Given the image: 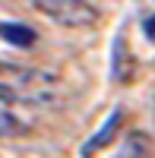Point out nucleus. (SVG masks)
Here are the masks:
<instances>
[{"mask_svg":"<svg viewBox=\"0 0 155 158\" xmlns=\"http://www.w3.org/2000/svg\"><path fill=\"white\" fill-rule=\"evenodd\" d=\"M35 10L60 29H89L101 19V0H35Z\"/></svg>","mask_w":155,"mask_h":158,"instance_id":"f03ea898","label":"nucleus"},{"mask_svg":"<svg viewBox=\"0 0 155 158\" xmlns=\"http://www.w3.org/2000/svg\"><path fill=\"white\" fill-rule=\"evenodd\" d=\"M120 127H124V111L120 108H114L111 111V117L105 123H101L95 133H92V139L86 142V146L79 149V158H92L95 152H101V149H108L114 139H117V133H120Z\"/></svg>","mask_w":155,"mask_h":158,"instance_id":"7ed1b4c3","label":"nucleus"},{"mask_svg":"<svg viewBox=\"0 0 155 158\" xmlns=\"http://www.w3.org/2000/svg\"><path fill=\"white\" fill-rule=\"evenodd\" d=\"M70 98H73V89L57 70L0 60V101L3 104L60 111L70 104Z\"/></svg>","mask_w":155,"mask_h":158,"instance_id":"f257e3e1","label":"nucleus"},{"mask_svg":"<svg viewBox=\"0 0 155 158\" xmlns=\"http://www.w3.org/2000/svg\"><path fill=\"white\" fill-rule=\"evenodd\" d=\"M29 123H22V117H16L3 101H0V139H13V136H22Z\"/></svg>","mask_w":155,"mask_h":158,"instance_id":"39448f33","label":"nucleus"},{"mask_svg":"<svg viewBox=\"0 0 155 158\" xmlns=\"http://www.w3.org/2000/svg\"><path fill=\"white\" fill-rule=\"evenodd\" d=\"M0 38H6L13 48H35L38 32L25 22H0Z\"/></svg>","mask_w":155,"mask_h":158,"instance_id":"20e7f679","label":"nucleus"}]
</instances>
